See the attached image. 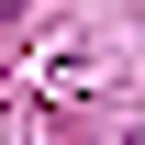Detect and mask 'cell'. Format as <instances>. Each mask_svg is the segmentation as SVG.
I'll return each mask as SVG.
<instances>
[{"instance_id": "obj_1", "label": "cell", "mask_w": 145, "mask_h": 145, "mask_svg": "<svg viewBox=\"0 0 145 145\" xmlns=\"http://www.w3.org/2000/svg\"><path fill=\"white\" fill-rule=\"evenodd\" d=\"M0 11H11V0H0Z\"/></svg>"}]
</instances>
